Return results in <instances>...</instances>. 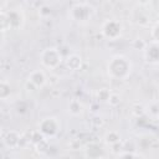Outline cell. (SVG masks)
Listing matches in <instances>:
<instances>
[{
	"label": "cell",
	"instance_id": "obj_1",
	"mask_svg": "<svg viewBox=\"0 0 159 159\" xmlns=\"http://www.w3.org/2000/svg\"><path fill=\"white\" fill-rule=\"evenodd\" d=\"M130 72V62L124 56H114L108 62V73L114 78H125Z\"/></svg>",
	"mask_w": 159,
	"mask_h": 159
},
{
	"label": "cell",
	"instance_id": "obj_2",
	"mask_svg": "<svg viewBox=\"0 0 159 159\" xmlns=\"http://www.w3.org/2000/svg\"><path fill=\"white\" fill-rule=\"evenodd\" d=\"M40 60H41V63L46 67V68H56L61 61H62V56L60 53V51L55 47H48V48H45L41 55H40Z\"/></svg>",
	"mask_w": 159,
	"mask_h": 159
},
{
	"label": "cell",
	"instance_id": "obj_3",
	"mask_svg": "<svg viewBox=\"0 0 159 159\" xmlns=\"http://www.w3.org/2000/svg\"><path fill=\"white\" fill-rule=\"evenodd\" d=\"M93 12V7L88 2H76L70 9V16L75 21H87Z\"/></svg>",
	"mask_w": 159,
	"mask_h": 159
},
{
	"label": "cell",
	"instance_id": "obj_4",
	"mask_svg": "<svg viewBox=\"0 0 159 159\" xmlns=\"http://www.w3.org/2000/svg\"><path fill=\"white\" fill-rule=\"evenodd\" d=\"M122 24L114 19H111V20H106L103 24H102V34L103 36H106L107 39L109 40H116L122 34Z\"/></svg>",
	"mask_w": 159,
	"mask_h": 159
},
{
	"label": "cell",
	"instance_id": "obj_5",
	"mask_svg": "<svg viewBox=\"0 0 159 159\" xmlns=\"http://www.w3.org/2000/svg\"><path fill=\"white\" fill-rule=\"evenodd\" d=\"M60 129V123L56 118L53 117H48V118H45L40 122L39 124V132L42 134V135H46V137H52L55 135Z\"/></svg>",
	"mask_w": 159,
	"mask_h": 159
},
{
	"label": "cell",
	"instance_id": "obj_6",
	"mask_svg": "<svg viewBox=\"0 0 159 159\" xmlns=\"http://www.w3.org/2000/svg\"><path fill=\"white\" fill-rule=\"evenodd\" d=\"M144 57L148 62L159 63V42L153 41L152 43H147L144 50Z\"/></svg>",
	"mask_w": 159,
	"mask_h": 159
},
{
	"label": "cell",
	"instance_id": "obj_7",
	"mask_svg": "<svg viewBox=\"0 0 159 159\" xmlns=\"http://www.w3.org/2000/svg\"><path fill=\"white\" fill-rule=\"evenodd\" d=\"M32 86H35L36 88H40L42 86H45L46 83V76L41 70H35L30 73L29 80H27Z\"/></svg>",
	"mask_w": 159,
	"mask_h": 159
},
{
	"label": "cell",
	"instance_id": "obj_8",
	"mask_svg": "<svg viewBox=\"0 0 159 159\" xmlns=\"http://www.w3.org/2000/svg\"><path fill=\"white\" fill-rule=\"evenodd\" d=\"M20 140H21V135L19 132L16 130H10L7 132V134L4 137V143L7 148L15 149L20 145Z\"/></svg>",
	"mask_w": 159,
	"mask_h": 159
},
{
	"label": "cell",
	"instance_id": "obj_9",
	"mask_svg": "<svg viewBox=\"0 0 159 159\" xmlns=\"http://www.w3.org/2000/svg\"><path fill=\"white\" fill-rule=\"evenodd\" d=\"M65 65L68 70L71 71H77L81 68V65H82V58L81 56L76 55V53H72V55H68L65 60Z\"/></svg>",
	"mask_w": 159,
	"mask_h": 159
},
{
	"label": "cell",
	"instance_id": "obj_10",
	"mask_svg": "<svg viewBox=\"0 0 159 159\" xmlns=\"http://www.w3.org/2000/svg\"><path fill=\"white\" fill-rule=\"evenodd\" d=\"M104 140H106L107 144H109V145H114V144L119 143V140H120V135H119V133H117V132H114V130H111V132H108V133L106 134Z\"/></svg>",
	"mask_w": 159,
	"mask_h": 159
},
{
	"label": "cell",
	"instance_id": "obj_11",
	"mask_svg": "<svg viewBox=\"0 0 159 159\" xmlns=\"http://www.w3.org/2000/svg\"><path fill=\"white\" fill-rule=\"evenodd\" d=\"M68 111L73 116H78L81 112H82V104L80 103V101L77 99H72L68 104Z\"/></svg>",
	"mask_w": 159,
	"mask_h": 159
},
{
	"label": "cell",
	"instance_id": "obj_12",
	"mask_svg": "<svg viewBox=\"0 0 159 159\" xmlns=\"http://www.w3.org/2000/svg\"><path fill=\"white\" fill-rule=\"evenodd\" d=\"M10 96V84L6 81H1L0 83V98L6 99Z\"/></svg>",
	"mask_w": 159,
	"mask_h": 159
},
{
	"label": "cell",
	"instance_id": "obj_13",
	"mask_svg": "<svg viewBox=\"0 0 159 159\" xmlns=\"http://www.w3.org/2000/svg\"><path fill=\"white\" fill-rule=\"evenodd\" d=\"M109 96H111V92L107 88H101L97 92V98H98V101H102V102H108Z\"/></svg>",
	"mask_w": 159,
	"mask_h": 159
},
{
	"label": "cell",
	"instance_id": "obj_14",
	"mask_svg": "<svg viewBox=\"0 0 159 159\" xmlns=\"http://www.w3.org/2000/svg\"><path fill=\"white\" fill-rule=\"evenodd\" d=\"M108 103L112 106V107H116L120 103V96L117 94V93H111L109 96V99H108Z\"/></svg>",
	"mask_w": 159,
	"mask_h": 159
},
{
	"label": "cell",
	"instance_id": "obj_15",
	"mask_svg": "<svg viewBox=\"0 0 159 159\" xmlns=\"http://www.w3.org/2000/svg\"><path fill=\"white\" fill-rule=\"evenodd\" d=\"M132 45L135 50H145V47H147V42H144L142 39H135Z\"/></svg>",
	"mask_w": 159,
	"mask_h": 159
},
{
	"label": "cell",
	"instance_id": "obj_16",
	"mask_svg": "<svg viewBox=\"0 0 159 159\" xmlns=\"http://www.w3.org/2000/svg\"><path fill=\"white\" fill-rule=\"evenodd\" d=\"M152 36H153V39H154L155 42H159V22H157V25L153 27Z\"/></svg>",
	"mask_w": 159,
	"mask_h": 159
},
{
	"label": "cell",
	"instance_id": "obj_17",
	"mask_svg": "<svg viewBox=\"0 0 159 159\" xmlns=\"http://www.w3.org/2000/svg\"><path fill=\"white\" fill-rule=\"evenodd\" d=\"M118 159H137V158H135V155L132 154V153H122V154L118 157Z\"/></svg>",
	"mask_w": 159,
	"mask_h": 159
}]
</instances>
